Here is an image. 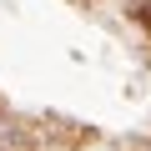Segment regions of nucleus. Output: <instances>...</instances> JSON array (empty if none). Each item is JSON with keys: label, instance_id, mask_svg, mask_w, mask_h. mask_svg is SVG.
<instances>
[{"label": "nucleus", "instance_id": "f257e3e1", "mask_svg": "<svg viewBox=\"0 0 151 151\" xmlns=\"http://www.w3.org/2000/svg\"><path fill=\"white\" fill-rule=\"evenodd\" d=\"M136 20H141V25H146V30H151V0H146V5H141V10H136Z\"/></svg>", "mask_w": 151, "mask_h": 151}]
</instances>
